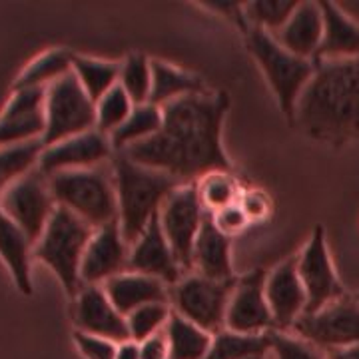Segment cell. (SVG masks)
<instances>
[{
    "label": "cell",
    "mask_w": 359,
    "mask_h": 359,
    "mask_svg": "<svg viewBox=\"0 0 359 359\" xmlns=\"http://www.w3.org/2000/svg\"><path fill=\"white\" fill-rule=\"evenodd\" d=\"M130 245L126 244L118 222L94 230L82 257V285H104L108 280L128 271Z\"/></svg>",
    "instance_id": "obj_16"
},
{
    "label": "cell",
    "mask_w": 359,
    "mask_h": 359,
    "mask_svg": "<svg viewBox=\"0 0 359 359\" xmlns=\"http://www.w3.org/2000/svg\"><path fill=\"white\" fill-rule=\"evenodd\" d=\"M205 214L208 212L200 202L196 184H184L174 190L158 214L172 254L186 276L192 273L194 245L200 236Z\"/></svg>",
    "instance_id": "obj_9"
},
{
    "label": "cell",
    "mask_w": 359,
    "mask_h": 359,
    "mask_svg": "<svg viewBox=\"0 0 359 359\" xmlns=\"http://www.w3.org/2000/svg\"><path fill=\"white\" fill-rule=\"evenodd\" d=\"M32 257L34 242L13 219L0 212V259L20 294H32Z\"/></svg>",
    "instance_id": "obj_23"
},
{
    "label": "cell",
    "mask_w": 359,
    "mask_h": 359,
    "mask_svg": "<svg viewBox=\"0 0 359 359\" xmlns=\"http://www.w3.org/2000/svg\"><path fill=\"white\" fill-rule=\"evenodd\" d=\"M112 156L114 148L110 138L98 130H90L50 146H44L39 160V170L44 176L74 170H92L102 168L104 162L112 160Z\"/></svg>",
    "instance_id": "obj_14"
},
{
    "label": "cell",
    "mask_w": 359,
    "mask_h": 359,
    "mask_svg": "<svg viewBox=\"0 0 359 359\" xmlns=\"http://www.w3.org/2000/svg\"><path fill=\"white\" fill-rule=\"evenodd\" d=\"M164 124V112L156 104H136L126 122L110 136L114 152H126L132 146L150 140Z\"/></svg>",
    "instance_id": "obj_27"
},
{
    "label": "cell",
    "mask_w": 359,
    "mask_h": 359,
    "mask_svg": "<svg viewBox=\"0 0 359 359\" xmlns=\"http://www.w3.org/2000/svg\"><path fill=\"white\" fill-rule=\"evenodd\" d=\"M48 184L56 205L72 212L92 230L118 222L114 182L102 168L60 172L48 176Z\"/></svg>",
    "instance_id": "obj_6"
},
{
    "label": "cell",
    "mask_w": 359,
    "mask_h": 359,
    "mask_svg": "<svg viewBox=\"0 0 359 359\" xmlns=\"http://www.w3.org/2000/svg\"><path fill=\"white\" fill-rule=\"evenodd\" d=\"M74 344H76L80 355L84 359H116L118 346L110 339H104L98 335H88L74 330Z\"/></svg>",
    "instance_id": "obj_38"
},
{
    "label": "cell",
    "mask_w": 359,
    "mask_h": 359,
    "mask_svg": "<svg viewBox=\"0 0 359 359\" xmlns=\"http://www.w3.org/2000/svg\"><path fill=\"white\" fill-rule=\"evenodd\" d=\"M128 271L156 278L170 287L176 285L186 276L172 254V248L168 244L158 216L148 224L146 230L142 231L136 244L130 245Z\"/></svg>",
    "instance_id": "obj_19"
},
{
    "label": "cell",
    "mask_w": 359,
    "mask_h": 359,
    "mask_svg": "<svg viewBox=\"0 0 359 359\" xmlns=\"http://www.w3.org/2000/svg\"><path fill=\"white\" fill-rule=\"evenodd\" d=\"M74 54L65 48H50L36 56L14 80V90L50 88L58 80L72 72Z\"/></svg>",
    "instance_id": "obj_26"
},
{
    "label": "cell",
    "mask_w": 359,
    "mask_h": 359,
    "mask_svg": "<svg viewBox=\"0 0 359 359\" xmlns=\"http://www.w3.org/2000/svg\"><path fill=\"white\" fill-rule=\"evenodd\" d=\"M266 276L268 271L254 269L238 278L228 304L226 330L242 335H264L276 332L266 299Z\"/></svg>",
    "instance_id": "obj_13"
},
{
    "label": "cell",
    "mask_w": 359,
    "mask_h": 359,
    "mask_svg": "<svg viewBox=\"0 0 359 359\" xmlns=\"http://www.w3.org/2000/svg\"><path fill=\"white\" fill-rule=\"evenodd\" d=\"M132 108L134 102L130 100L128 94L122 90L120 84L114 86L96 102V130L110 138L126 122Z\"/></svg>",
    "instance_id": "obj_35"
},
{
    "label": "cell",
    "mask_w": 359,
    "mask_h": 359,
    "mask_svg": "<svg viewBox=\"0 0 359 359\" xmlns=\"http://www.w3.org/2000/svg\"><path fill=\"white\" fill-rule=\"evenodd\" d=\"M228 110L230 98L224 92L208 90L180 98L162 108L160 132L124 154L180 184H196L212 172H231L233 166L222 142Z\"/></svg>",
    "instance_id": "obj_1"
},
{
    "label": "cell",
    "mask_w": 359,
    "mask_h": 359,
    "mask_svg": "<svg viewBox=\"0 0 359 359\" xmlns=\"http://www.w3.org/2000/svg\"><path fill=\"white\" fill-rule=\"evenodd\" d=\"M269 355H266V358H252V359H268Z\"/></svg>",
    "instance_id": "obj_44"
},
{
    "label": "cell",
    "mask_w": 359,
    "mask_h": 359,
    "mask_svg": "<svg viewBox=\"0 0 359 359\" xmlns=\"http://www.w3.org/2000/svg\"><path fill=\"white\" fill-rule=\"evenodd\" d=\"M299 2L294 0H256L244 4V14L248 26H254L259 30H266L269 34H276L282 28L287 18L294 14Z\"/></svg>",
    "instance_id": "obj_34"
},
{
    "label": "cell",
    "mask_w": 359,
    "mask_h": 359,
    "mask_svg": "<svg viewBox=\"0 0 359 359\" xmlns=\"http://www.w3.org/2000/svg\"><path fill=\"white\" fill-rule=\"evenodd\" d=\"M266 299L276 332H292L308 306V295L297 273V256L287 257L266 276Z\"/></svg>",
    "instance_id": "obj_18"
},
{
    "label": "cell",
    "mask_w": 359,
    "mask_h": 359,
    "mask_svg": "<svg viewBox=\"0 0 359 359\" xmlns=\"http://www.w3.org/2000/svg\"><path fill=\"white\" fill-rule=\"evenodd\" d=\"M238 204L252 224L264 222L271 214V202H269L268 194L262 190H244Z\"/></svg>",
    "instance_id": "obj_40"
},
{
    "label": "cell",
    "mask_w": 359,
    "mask_h": 359,
    "mask_svg": "<svg viewBox=\"0 0 359 359\" xmlns=\"http://www.w3.org/2000/svg\"><path fill=\"white\" fill-rule=\"evenodd\" d=\"M271 349V337L264 335L233 334L230 330H222L214 335L212 346L204 359H252L266 358Z\"/></svg>",
    "instance_id": "obj_30"
},
{
    "label": "cell",
    "mask_w": 359,
    "mask_h": 359,
    "mask_svg": "<svg viewBox=\"0 0 359 359\" xmlns=\"http://www.w3.org/2000/svg\"><path fill=\"white\" fill-rule=\"evenodd\" d=\"M325 359H359V344L325 351Z\"/></svg>",
    "instance_id": "obj_42"
},
{
    "label": "cell",
    "mask_w": 359,
    "mask_h": 359,
    "mask_svg": "<svg viewBox=\"0 0 359 359\" xmlns=\"http://www.w3.org/2000/svg\"><path fill=\"white\" fill-rule=\"evenodd\" d=\"M72 320L76 332L98 335L114 344L130 341L126 316H122L108 299L102 285H82L74 297Z\"/></svg>",
    "instance_id": "obj_17"
},
{
    "label": "cell",
    "mask_w": 359,
    "mask_h": 359,
    "mask_svg": "<svg viewBox=\"0 0 359 359\" xmlns=\"http://www.w3.org/2000/svg\"><path fill=\"white\" fill-rule=\"evenodd\" d=\"M164 332L170 347V359H204L214 339V335L178 316L174 309Z\"/></svg>",
    "instance_id": "obj_28"
},
{
    "label": "cell",
    "mask_w": 359,
    "mask_h": 359,
    "mask_svg": "<svg viewBox=\"0 0 359 359\" xmlns=\"http://www.w3.org/2000/svg\"><path fill=\"white\" fill-rule=\"evenodd\" d=\"M140 359H170V347H168L166 332L152 335L138 344Z\"/></svg>",
    "instance_id": "obj_41"
},
{
    "label": "cell",
    "mask_w": 359,
    "mask_h": 359,
    "mask_svg": "<svg viewBox=\"0 0 359 359\" xmlns=\"http://www.w3.org/2000/svg\"><path fill=\"white\" fill-rule=\"evenodd\" d=\"M297 273L308 295L306 313L320 311L325 306L346 297V287L341 285L334 262L330 256V248L325 240V231L318 226L297 256Z\"/></svg>",
    "instance_id": "obj_12"
},
{
    "label": "cell",
    "mask_w": 359,
    "mask_h": 359,
    "mask_svg": "<svg viewBox=\"0 0 359 359\" xmlns=\"http://www.w3.org/2000/svg\"><path fill=\"white\" fill-rule=\"evenodd\" d=\"M46 130L42 144L50 146L56 142L72 138L82 132L96 130V104L80 86L76 76L70 72L46 88Z\"/></svg>",
    "instance_id": "obj_8"
},
{
    "label": "cell",
    "mask_w": 359,
    "mask_h": 359,
    "mask_svg": "<svg viewBox=\"0 0 359 359\" xmlns=\"http://www.w3.org/2000/svg\"><path fill=\"white\" fill-rule=\"evenodd\" d=\"M116 359H140V349H138V344L136 341H124L118 346V353H116Z\"/></svg>",
    "instance_id": "obj_43"
},
{
    "label": "cell",
    "mask_w": 359,
    "mask_h": 359,
    "mask_svg": "<svg viewBox=\"0 0 359 359\" xmlns=\"http://www.w3.org/2000/svg\"><path fill=\"white\" fill-rule=\"evenodd\" d=\"M92 233L94 230L86 222L65 208H56L46 230L34 244V257L50 268L70 299L82 290L80 266Z\"/></svg>",
    "instance_id": "obj_5"
},
{
    "label": "cell",
    "mask_w": 359,
    "mask_h": 359,
    "mask_svg": "<svg viewBox=\"0 0 359 359\" xmlns=\"http://www.w3.org/2000/svg\"><path fill=\"white\" fill-rule=\"evenodd\" d=\"M72 74L76 76L80 86L96 104L104 94L118 86L120 82V65L110 60H100L92 56H78L72 60Z\"/></svg>",
    "instance_id": "obj_29"
},
{
    "label": "cell",
    "mask_w": 359,
    "mask_h": 359,
    "mask_svg": "<svg viewBox=\"0 0 359 359\" xmlns=\"http://www.w3.org/2000/svg\"><path fill=\"white\" fill-rule=\"evenodd\" d=\"M122 90L136 104H146L152 92V60L140 52H132L120 65V82Z\"/></svg>",
    "instance_id": "obj_33"
},
{
    "label": "cell",
    "mask_w": 359,
    "mask_h": 359,
    "mask_svg": "<svg viewBox=\"0 0 359 359\" xmlns=\"http://www.w3.org/2000/svg\"><path fill=\"white\" fill-rule=\"evenodd\" d=\"M56 202L50 192L48 176L39 168L16 180L6 192L0 196V212L11 218L36 244L46 230L48 222L56 212Z\"/></svg>",
    "instance_id": "obj_10"
},
{
    "label": "cell",
    "mask_w": 359,
    "mask_h": 359,
    "mask_svg": "<svg viewBox=\"0 0 359 359\" xmlns=\"http://www.w3.org/2000/svg\"><path fill=\"white\" fill-rule=\"evenodd\" d=\"M236 282L238 278L222 282L188 273L170 287V304L178 316L216 335L226 330V313Z\"/></svg>",
    "instance_id": "obj_7"
},
{
    "label": "cell",
    "mask_w": 359,
    "mask_h": 359,
    "mask_svg": "<svg viewBox=\"0 0 359 359\" xmlns=\"http://www.w3.org/2000/svg\"><path fill=\"white\" fill-rule=\"evenodd\" d=\"M192 273L222 282L236 278L231 266V240L216 228L210 212L205 214L200 236L194 245Z\"/></svg>",
    "instance_id": "obj_22"
},
{
    "label": "cell",
    "mask_w": 359,
    "mask_h": 359,
    "mask_svg": "<svg viewBox=\"0 0 359 359\" xmlns=\"http://www.w3.org/2000/svg\"><path fill=\"white\" fill-rule=\"evenodd\" d=\"M290 334L309 341L318 349L330 351L359 344V304L349 295L325 306L320 311L304 313Z\"/></svg>",
    "instance_id": "obj_11"
},
{
    "label": "cell",
    "mask_w": 359,
    "mask_h": 359,
    "mask_svg": "<svg viewBox=\"0 0 359 359\" xmlns=\"http://www.w3.org/2000/svg\"><path fill=\"white\" fill-rule=\"evenodd\" d=\"M46 90H14L0 112V146L42 140L46 130Z\"/></svg>",
    "instance_id": "obj_15"
},
{
    "label": "cell",
    "mask_w": 359,
    "mask_h": 359,
    "mask_svg": "<svg viewBox=\"0 0 359 359\" xmlns=\"http://www.w3.org/2000/svg\"><path fill=\"white\" fill-rule=\"evenodd\" d=\"M212 219H214V224H216V228H218L224 236H228V238H233V236H240L242 231L252 224L248 216L244 214V210L240 208V204H231L228 208H222L218 212H214L212 214Z\"/></svg>",
    "instance_id": "obj_39"
},
{
    "label": "cell",
    "mask_w": 359,
    "mask_h": 359,
    "mask_svg": "<svg viewBox=\"0 0 359 359\" xmlns=\"http://www.w3.org/2000/svg\"><path fill=\"white\" fill-rule=\"evenodd\" d=\"M323 14V39L316 56L321 60H344L359 56V25L334 2H320Z\"/></svg>",
    "instance_id": "obj_24"
},
{
    "label": "cell",
    "mask_w": 359,
    "mask_h": 359,
    "mask_svg": "<svg viewBox=\"0 0 359 359\" xmlns=\"http://www.w3.org/2000/svg\"><path fill=\"white\" fill-rule=\"evenodd\" d=\"M245 46L264 72L269 90L273 92L282 112L294 120L295 106L316 72V62L299 58L285 50L273 34L250 26L244 32Z\"/></svg>",
    "instance_id": "obj_4"
},
{
    "label": "cell",
    "mask_w": 359,
    "mask_h": 359,
    "mask_svg": "<svg viewBox=\"0 0 359 359\" xmlns=\"http://www.w3.org/2000/svg\"><path fill=\"white\" fill-rule=\"evenodd\" d=\"M172 316L170 304H148L126 316L128 334L132 341L142 344L144 339L164 332Z\"/></svg>",
    "instance_id": "obj_36"
},
{
    "label": "cell",
    "mask_w": 359,
    "mask_h": 359,
    "mask_svg": "<svg viewBox=\"0 0 359 359\" xmlns=\"http://www.w3.org/2000/svg\"><path fill=\"white\" fill-rule=\"evenodd\" d=\"M292 122L323 144L346 146L359 140V56L316 62Z\"/></svg>",
    "instance_id": "obj_2"
},
{
    "label": "cell",
    "mask_w": 359,
    "mask_h": 359,
    "mask_svg": "<svg viewBox=\"0 0 359 359\" xmlns=\"http://www.w3.org/2000/svg\"><path fill=\"white\" fill-rule=\"evenodd\" d=\"M112 182L118 204V226L128 245L136 244L142 231L160 214L170 194L184 186L164 172L136 164L124 152H114L112 156Z\"/></svg>",
    "instance_id": "obj_3"
},
{
    "label": "cell",
    "mask_w": 359,
    "mask_h": 359,
    "mask_svg": "<svg viewBox=\"0 0 359 359\" xmlns=\"http://www.w3.org/2000/svg\"><path fill=\"white\" fill-rule=\"evenodd\" d=\"M273 36L285 50L316 62L323 39V14L320 2H299L287 22Z\"/></svg>",
    "instance_id": "obj_20"
},
{
    "label": "cell",
    "mask_w": 359,
    "mask_h": 359,
    "mask_svg": "<svg viewBox=\"0 0 359 359\" xmlns=\"http://www.w3.org/2000/svg\"><path fill=\"white\" fill-rule=\"evenodd\" d=\"M355 302H358V304H359V294H358V295H355Z\"/></svg>",
    "instance_id": "obj_45"
},
{
    "label": "cell",
    "mask_w": 359,
    "mask_h": 359,
    "mask_svg": "<svg viewBox=\"0 0 359 359\" xmlns=\"http://www.w3.org/2000/svg\"><path fill=\"white\" fill-rule=\"evenodd\" d=\"M196 190L205 212L214 214L222 208L240 202L242 188L231 172H212L196 182Z\"/></svg>",
    "instance_id": "obj_32"
},
{
    "label": "cell",
    "mask_w": 359,
    "mask_h": 359,
    "mask_svg": "<svg viewBox=\"0 0 359 359\" xmlns=\"http://www.w3.org/2000/svg\"><path fill=\"white\" fill-rule=\"evenodd\" d=\"M42 148H44L42 140L16 144V146H0V196L11 188L16 180H20L34 168H39Z\"/></svg>",
    "instance_id": "obj_31"
},
{
    "label": "cell",
    "mask_w": 359,
    "mask_h": 359,
    "mask_svg": "<svg viewBox=\"0 0 359 359\" xmlns=\"http://www.w3.org/2000/svg\"><path fill=\"white\" fill-rule=\"evenodd\" d=\"M269 337H271V349H269L271 359H325V353H321V349L290 332L287 334L271 332Z\"/></svg>",
    "instance_id": "obj_37"
},
{
    "label": "cell",
    "mask_w": 359,
    "mask_h": 359,
    "mask_svg": "<svg viewBox=\"0 0 359 359\" xmlns=\"http://www.w3.org/2000/svg\"><path fill=\"white\" fill-rule=\"evenodd\" d=\"M102 290L122 316H130L148 304H170V285L136 271L116 276L104 283Z\"/></svg>",
    "instance_id": "obj_21"
},
{
    "label": "cell",
    "mask_w": 359,
    "mask_h": 359,
    "mask_svg": "<svg viewBox=\"0 0 359 359\" xmlns=\"http://www.w3.org/2000/svg\"><path fill=\"white\" fill-rule=\"evenodd\" d=\"M208 90L210 88L205 86L202 76L162 60H152V92L148 100L150 104L164 108L180 98L202 94Z\"/></svg>",
    "instance_id": "obj_25"
}]
</instances>
